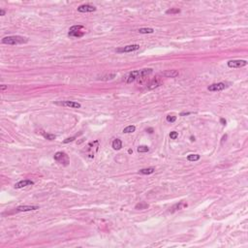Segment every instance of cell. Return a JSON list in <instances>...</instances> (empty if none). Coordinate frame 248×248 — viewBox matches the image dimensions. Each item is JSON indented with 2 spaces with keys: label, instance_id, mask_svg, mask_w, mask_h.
I'll list each match as a JSON object with an SVG mask.
<instances>
[{
  "label": "cell",
  "instance_id": "2",
  "mask_svg": "<svg viewBox=\"0 0 248 248\" xmlns=\"http://www.w3.org/2000/svg\"><path fill=\"white\" fill-rule=\"evenodd\" d=\"M84 33H85L84 27L82 25H74L69 29L68 35L71 36V37L80 38V37H82V36L84 35Z\"/></svg>",
  "mask_w": 248,
  "mask_h": 248
},
{
  "label": "cell",
  "instance_id": "20",
  "mask_svg": "<svg viewBox=\"0 0 248 248\" xmlns=\"http://www.w3.org/2000/svg\"><path fill=\"white\" fill-rule=\"evenodd\" d=\"M178 13H180V10L178 8H172V9H169L166 11V14L168 15H174V14H178Z\"/></svg>",
  "mask_w": 248,
  "mask_h": 248
},
{
  "label": "cell",
  "instance_id": "25",
  "mask_svg": "<svg viewBox=\"0 0 248 248\" xmlns=\"http://www.w3.org/2000/svg\"><path fill=\"white\" fill-rule=\"evenodd\" d=\"M176 120V116H174V115H168L167 116V121L168 122H174Z\"/></svg>",
  "mask_w": 248,
  "mask_h": 248
},
{
  "label": "cell",
  "instance_id": "8",
  "mask_svg": "<svg viewBox=\"0 0 248 248\" xmlns=\"http://www.w3.org/2000/svg\"><path fill=\"white\" fill-rule=\"evenodd\" d=\"M78 11L81 13H91V12L96 11V8L90 5V4H83L78 7Z\"/></svg>",
  "mask_w": 248,
  "mask_h": 248
},
{
  "label": "cell",
  "instance_id": "32",
  "mask_svg": "<svg viewBox=\"0 0 248 248\" xmlns=\"http://www.w3.org/2000/svg\"><path fill=\"white\" fill-rule=\"evenodd\" d=\"M147 131H149V133H152V131H153V130H152L151 128H149V129H148Z\"/></svg>",
  "mask_w": 248,
  "mask_h": 248
},
{
  "label": "cell",
  "instance_id": "14",
  "mask_svg": "<svg viewBox=\"0 0 248 248\" xmlns=\"http://www.w3.org/2000/svg\"><path fill=\"white\" fill-rule=\"evenodd\" d=\"M162 83V82L160 81V80H158V79L156 78V79H154V80H152L151 82H149L148 83V88L149 89H153V88H155V87H158L160 84Z\"/></svg>",
  "mask_w": 248,
  "mask_h": 248
},
{
  "label": "cell",
  "instance_id": "23",
  "mask_svg": "<svg viewBox=\"0 0 248 248\" xmlns=\"http://www.w3.org/2000/svg\"><path fill=\"white\" fill-rule=\"evenodd\" d=\"M138 152H141V153H143V152H147L148 150H149V147L148 146H146V145H140L139 147H138Z\"/></svg>",
  "mask_w": 248,
  "mask_h": 248
},
{
  "label": "cell",
  "instance_id": "12",
  "mask_svg": "<svg viewBox=\"0 0 248 248\" xmlns=\"http://www.w3.org/2000/svg\"><path fill=\"white\" fill-rule=\"evenodd\" d=\"M34 182L32 180H29V179H25V180H22V181H19L18 183L15 184V188L16 189H19V188H23V187H26V186H30V185H33Z\"/></svg>",
  "mask_w": 248,
  "mask_h": 248
},
{
  "label": "cell",
  "instance_id": "28",
  "mask_svg": "<svg viewBox=\"0 0 248 248\" xmlns=\"http://www.w3.org/2000/svg\"><path fill=\"white\" fill-rule=\"evenodd\" d=\"M6 88H8V86H7V85H5V84H2L1 86H0V89H1V90H5Z\"/></svg>",
  "mask_w": 248,
  "mask_h": 248
},
{
  "label": "cell",
  "instance_id": "26",
  "mask_svg": "<svg viewBox=\"0 0 248 248\" xmlns=\"http://www.w3.org/2000/svg\"><path fill=\"white\" fill-rule=\"evenodd\" d=\"M178 137V132H175V131H173V132H171L170 133V138L171 139H173V140H175L176 138Z\"/></svg>",
  "mask_w": 248,
  "mask_h": 248
},
{
  "label": "cell",
  "instance_id": "4",
  "mask_svg": "<svg viewBox=\"0 0 248 248\" xmlns=\"http://www.w3.org/2000/svg\"><path fill=\"white\" fill-rule=\"evenodd\" d=\"M98 147H99V141H95L93 143L88 144V145L86 146L85 151H86V154H87L89 158H93L95 156L97 150H98Z\"/></svg>",
  "mask_w": 248,
  "mask_h": 248
},
{
  "label": "cell",
  "instance_id": "16",
  "mask_svg": "<svg viewBox=\"0 0 248 248\" xmlns=\"http://www.w3.org/2000/svg\"><path fill=\"white\" fill-rule=\"evenodd\" d=\"M112 147H114V149H115V150H119L120 148L122 147V141H120L119 139H115V141H112Z\"/></svg>",
  "mask_w": 248,
  "mask_h": 248
},
{
  "label": "cell",
  "instance_id": "9",
  "mask_svg": "<svg viewBox=\"0 0 248 248\" xmlns=\"http://www.w3.org/2000/svg\"><path fill=\"white\" fill-rule=\"evenodd\" d=\"M57 105H61V106H65V107L73 108V109H79L81 108V104L78 102H74V101H64V102H57Z\"/></svg>",
  "mask_w": 248,
  "mask_h": 248
},
{
  "label": "cell",
  "instance_id": "33",
  "mask_svg": "<svg viewBox=\"0 0 248 248\" xmlns=\"http://www.w3.org/2000/svg\"><path fill=\"white\" fill-rule=\"evenodd\" d=\"M128 152H129V153H133V150H132V149H129V151Z\"/></svg>",
  "mask_w": 248,
  "mask_h": 248
},
{
  "label": "cell",
  "instance_id": "18",
  "mask_svg": "<svg viewBox=\"0 0 248 248\" xmlns=\"http://www.w3.org/2000/svg\"><path fill=\"white\" fill-rule=\"evenodd\" d=\"M138 31L141 34H150L154 32V29L153 28H140Z\"/></svg>",
  "mask_w": 248,
  "mask_h": 248
},
{
  "label": "cell",
  "instance_id": "21",
  "mask_svg": "<svg viewBox=\"0 0 248 248\" xmlns=\"http://www.w3.org/2000/svg\"><path fill=\"white\" fill-rule=\"evenodd\" d=\"M200 159V155L199 154H190L187 156V160L188 161H198Z\"/></svg>",
  "mask_w": 248,
  "mask_h": 248
},
{
  "label": "cell",
  "instance_id": "7",
  "mask_svg": "<svg viewBox=\"0 0 248 248\" xmlns=\"http://www.w3.org/2000/svg\"><path fill=\"white\" fill-rule=\"evenodd\" d=\"M247 64L246 60H230L228 62V66L230 68H240Z\"/></svg>",
  "mask_w": 248,
  "mask_h": 248
},
{
  "label": "cell",
  "instance_id": "29",
  "mask_svg": "<svg viewBox=\"0 0 248 248\" xmlns=\"http://www.w3.org/2000/svg\"><path fill=\"white\" fill-rule=\"evenodd\" d=\"M220 122L222 123L223 125H226V120H225L224 118H221V119H220Z\"/></svg>",
  "mask_w": 248,
  "mask_h": 248
},
{
  "label": "cell",
  "instance_id": "24",
  "mask_svg": "<svg viewBox=\"0 0 248 248\" xmlns=\"http://www.w3.org/2000/svg\"><path fill=\"white\" fill-rule=\"evenodd\" d=\"M148 207L147 204H145V203H141V204H138L136 206V209H145Z\"/></svg>",
  "mask_w": 248,
  "mask_h": 248
},
{
  "label": "cell",
  "instance_id": "31",
  "mask_svg": "<svg viewBox=\"0 0 248 248\" xmlns=\"http://www.w3.org/2000/svg\"><path fill=\"white\" fill-rule=\"evenodd\" d=\"M190 115V112H183V114H181V115Z\"/></svg>",
  "mask_w": 248,
  "mask_h": 248
},
{
  "label": "cell",
  "instance_id": "17",
  "mask_svg": "<svg viewBox=\"0 0 248 248\" xmlns=\"http://www.w3.org/2000/svg\"><path fill=\"white\" fill-rule=\"evenodd\" d=\"M155 169L154 168H147V169H141L140 170V174H150L154 173Z\"/></svg>",
  "mask_w": 248,
  "mask_h": 248
},
{
  "label": "cell",
  "instance_id": "22",
  "mask_svg": "<svg viewBox=\"0 0 248 248\" xmlns=\"http://www.w3.org/2000/svg\"><path fill=\"white\" fill-rule=\"evenodd\" d=\"M42 135H43L47 140H48V141H53V140L56 138L55 136L52 135V134H46V133H44V132H42Z\"/></svg>",
  "mask_w": 248,
  "mask_h": 248
},
{
  "label": "cell",
  "instance_id": "19",
  "mask_svg": "<svg viewBox=\"0 0 248 248\" xmlns=\"http://www.w3.org/2000/svg\"><path fill=\"white\" fill-rule=\"evenodd\" d=\"M135 130H136V127H135V126H133V125L127 126L126 128L123 129V133H125V134L133 133V132H135Z\"/></svg>",
  "mask_w": 248,
  "mask_h": 248
},
{
  "label": "cell",
  "instance_id": "5",
  "mask_svg": "<svg viewBox=\"0 0 248 248\" xmlns=\"http://www.w3.org/2000/svg\"><path fill=\"white\" fill-rule=\"evenodd\" d=\"M140 48V45H128V46H125L123 48H117L116 49V52L118 53H123V52H135V51H138Z\"/></svg>",
  "mask_w": 248,
  "mask_h": 248
},
{
  "label": "cell",
  "instance_id": "1",
  "mask_svg": "<svg viewBox=\"0 0 248 248\" xmlns=\"http://www.w3.org/2000/svg\"><path fill=\"white\" fill-rule=\"evenodd\" d=\"M28 42V39L22 36H19V35H15V36H8L2 39V43L6 45H20V44H26Z\"/></svg>",
  "mask_w": 248,
  "mask_h": 248
},
{
  "label": "cell",
  "instance_id": "6",
  "mask_svg": "<svg viewBox=\"0 0 248 248\" xmlns=\"http://www.w3.org/2000/svg\"><path fill=\"white\" fill-rule=\"evenodd\" d=\"M229 85L225 83V82H218V83H213V84L209 85L207 89L209 91H221V90H224L225 88H227Z\"/></svg>",
  "mask_w": 248,
  "mask_h": 248
},
{
  "label": "cell",
  "instance_id": "11",
  "mask_svg": "<svg viewBox=\"0 0 248 248\" xmlns=\"http://www.w3.org/2000/svg\"><path fill=\"white\" fill-rule=\"evenodd\" d=\"M39 209V207L38 206H20V207H17V211H19V212H25V211H31V210H37Z\"/></svg>",
  "mask_w": 248,
  "mask_h": 248
},
{
  "label": "cell",
  "instance_id": "15",
  "mask_svg": "<svg viewBox=\"0 0 248 248\" xmlns=\"http://www.w3.org/2000/svg\"><path fill=\"white\" fill-rule=\"evenodd\" d=\"M164 77H167V78H175L176 76H178V72L175 70H169L167 72H164L162 73Z\"/></svg>",
  "mask_w": 248,
  "mask_h": 248
},
{
  "label": "cell",
  "instance_id": "10",
  "mask_svg": "<svg viewBox=\"0 0 248 248\" xmlns=\"http://www.w3.org/2000/svg\"><path fill=\"white\" fill-rule=\"evenodd\" d=\"M140 78H141V71H133L127 77V81L126 82L128 83H131V82H135L136 80H139Z\"/></svg>",
  "mask_w": 248,
  "mask_h": 248
},
{
  "label": "cell",
  "instance_id": "3",
  "mask_svg": "<svg viewBox=\"0 0 248 248\" xmlns=\"http://www.w3.org/2000/svg\"><path fill=\"white\" fill-rule=\"evenodd\" d=\"M53 158H54V160H55L56 162H58L59 164H62L64 166H67L68 164L70 163V159H69L68 155L63 151L56 152L55 154H54V156H53Z\"/></svg>",
  "mask_w": 248,
  "mask_h": 248
},
{
  "label": "cell",
  "instance_id": "27",
  "mask_svg": "<svg viewBox=\"0 0 248 248\" xmlns=\"http://www.w3.org/2000/svg\"><path fill=\"white\" fill-rule=\"evenodd\" d=\"M75 139H76V137L68 138V139H66V140H64V141H63V143H64V144H68V143H70V141H73Z\"/></svg>",
  "mask_w": 248,
  "mask_h": 248
},
{
  "label": "cell",
  "instance_id": "30",
  "mask_svg": "<svg viewBox=\"0 0 248 248\" xmlns=\"http://www.w3.org/2000/svg\"><path fill=\"white\" fill-rule=\"evenodd\" d=\"M5 15V11L4 10H0V16H4Z\"/></svg>",
  "mask_w": 248,
  "mask_h": 248
},
{
  "label": "cell",
  "instance_id": "13",
  "mask_svg": "<svg viewBox=\"0 0 248 248\" xmlns=\"http://www.w3.org/2000/svg\"><path fill=\"white\" fill-rule=\"evenodd\" d=\"M185 207H187V204H186L185 202H179V203L174 204L173 207H171L170 211H171V212H174V211L181 210V209L185 208Z\"/></svg>",
  "mask_w": 248,
  "mask_h": 248
}]
</instances>
